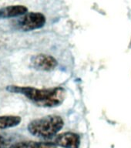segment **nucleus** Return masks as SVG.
<instances>
[{
	"instance_id": "3",
	"label": "nucleus",
	"mask_w": 131,
	"mask_h": 148,
	"mask_svg": "<svg viewBox=\"0 0 131 148\" xmlns=\"http://www.w3.org/2000/svg\"><path fill=\"white\" fill-rule=\"evenodd\" d=\"M46 17L40 12H27L14 22V25L18 29L24 32L32 31L43 27Z\"/></svg>"
},
{
	"instance_id": "1",
	"label": "nucleus",
	"mask_w": 131,
	"mask_h": 148,
	"mask_svg": "<svg viewBox=\"0 0 131 148\" xmlns=\"http://www.w3.org/2000/svg\"><path fill=\"white\" fill-rule=\"evenodd\" d=\"M6 90L10 92L19 93L43 107H54L62 103L66 97V90L62 87L52 89H36L31 86H8Z\"/></svg>"
},
{
	"instance_id": "5",
	"label": "nucleus",
	"mask_w": 131,
	"mask_h": 148,
	"mask_svg": "<svg viewBox=\"0 0 131 148\" xmlns=\"http://www.w3.org/2000/svg\"><path fill=\"white\" fill-rule=\"evenodd\" d=\"M53 143L63 148H79L80 145V137L75 133L66 132L57 135Z\"/></svg>"
},
{
	"instance_id": "2",
	"label": "nucleus",
	"mask_w": 131,
	"mask_h": 148,
	"mask_svg": "<svg viewBox=\"0 0 131 148\" xmlns=\"http://www.w3.org/2000/svg\"><path fill=\"white\" fill-rule=\"evenodd\" d=\"M64 121L61 116L49 115L32 120L28 125V130L33 136L49 139L56 136L61 130Z\"/></svg>"
},
{
	"instance_id": "6",
	"label": "nucleus",
	"mask_w": 131,
	"mask_h": 148,
	"mask_svg": "<svg viewBox=\"0 0 131 148\" xmlns=\"http://www.w3.org/2000/svg\"><path fill=\"white\" fill-rule=\"evenodd\" d=\"M27 7L23 5H13L0 9V18H15L27 13Z\"/></svg>"
},
{
	"instance_id": "9",
	"label": "nucleus",
	"mask_w": 131,
	"mask_h": 148,
	"mask_svg": "<svg viewBox=\"0 0 131 148\" xmlns=\"http://www.w3.org/2000/svg\"><path fill=\"white\" fill-rule=\"evenodd\" d=\"M8 143V140H6L5 137H4L2 135H0V148H2L5 147Z\"/></svg>"
},
{
	"instance_id": "7",
	"label": "nucleus",
	"mask_w": 131,
	"mask_h": 148,
	"mask_svg": "<svg viewBox=\"0 0 131 148\" xmlns=\"http://www.w3.org/2000/svg\"><path fill=\"white\" fill-rule=\"evenodd\" d=\"M9 148H56V144L36 141H23L13 143Z\"/></svg>"
},
{
	"instance_id": "4",
	"label": "nucleus",
	"mask_w": 131,
	"mask_h": 148,
	"mask_svg": "<svg viewBox=\"0 0 131 148\" xmlns=\"http://www.w3.org/2000/svg\"><path fill=\"white\" fill-rule=\"evenodd\" d=\"M57 60L52 56L38 54L31 59V65L39 71H52L57 66Z\"/></svg>"
},
{
	"instance_id": "8",
	"label": "nucleus",
	"mask_w": 131,
	"mask_h": 148,
	"mask_svg": "<svg viewBox=\"0 0 131 148\" xmlns=\"http://www.w3.org/2000/svg\"><path fill=\"white\" fill-rule=\"evenodd\" d=\"M21 120L22 119L19 116H0V130H5L16 127L20 123Z\"/></svg>"
}]
</instances>
